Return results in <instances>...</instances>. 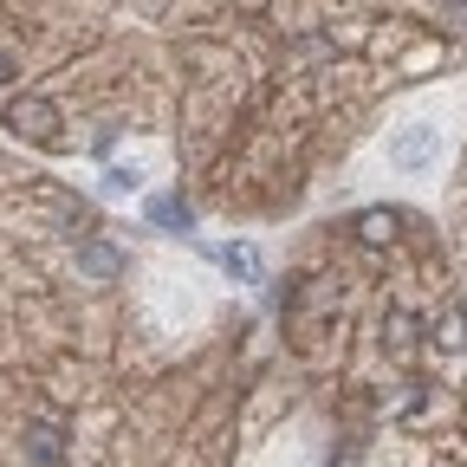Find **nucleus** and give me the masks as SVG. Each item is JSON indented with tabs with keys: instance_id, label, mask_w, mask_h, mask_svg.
<instances>
[{
	"instance_id": "f03ea898",
	"label": "nucleus",
	"mask_w": 467,
	"mask_h": 467,
	"mask_svg": "<svg viewBox=\"0 0 467 467\" xmlns=\"http://www.w3.org/2000/svg\"><path fill=\"white\" fill-rule=\"evenodd\" d=\"M227 279H241V285H260V254L254 247H202Z\"/></svg>"
},
{
	"instance_id": "39448f33",
	"label": "nucleus",
	"mask_w": 467,
	"mask_h": 467,
	"mask_svg": "<svg viewBox=\"0 0 467 467\" xmlns=\"http://www.w3.org/2000/svg\"><path fill=\"white\" fill-rule=\"evenodd\" d=\"M26 448H33V461H39V467H58V461H66V441H58V429H46V422H33V429H26Z\"/></svg>"
},
{
	"instance_id": "0eeeda50",
	"label": "nucleus",
	"mask_w": 467,
	"mask_h": 467,
	"mask_svg": "<svg viewBox=\"0 0 467 467\" xmlns=\"http://www.w3.org/2000/svg\"><path fill=\"white\" fill-rule=\"evenodd\" d=\"M14 124L33 130V137H52V104H39V98L33 104H14Z\"/></svg>"
},
{
	"instance_id": "9d476101",
	"label": "nucleus",
	"mask_w": 467,
	"mask_h": 467,
	"mask_svg": "<svg viewBox=\"0 0 467 467\" xmlns=\"http://www.w3.org/2000/svg\"><path fill=\"white\" fill-rule=\"evenodd\" d=\"M7 78H14V58H0V85H7Z\"/></svg>"
},
{
	"instance_id": "f257e3e1",
	"label": "nucleus",
	"mask_w": 467,
	"mask_h": 467,
	"mask_svg": "<svg viewBox=\"0 0 467 467\" xmlns=\"http://www.w3.org/2000/svg\"><path fill=\"white\" fill-rule=\"evenodd\" d=\"M435 150H441V130L409 124V130L389 143V162H396V169H429V162H435Z\"/></svg>"
},
{
	"instance_id": "7ed1b4c3",
	"label": "nucleus",
	"mask_w": 467,
	"mask_h": 467,
	"mask_svg": "<svg viewBox=\"0 0 467 467\" xmlns=\"http://www.w3.org/2000/svg\"><path fill=\"white\" fill-rule=\"evenodd\" d=\"M78 273H91V279H117V273H124V254L104 247V241H78Z\"/></svg>"
},
{
	"instance_id": "423d86ee",
	"label": "nucleus",
	"mask_w": 467,
	"mask_h": 467,
	"mask_svg": "<svg viewBox=\"0 0 467 467\" xmlns=\"http://www.w3.org/2000/svg\"><path fill=\"white\" fill-rule=\"evenodd\" d=\"M358 241H370V247L396 241V214H389V208H364V214H358Z\"/></svg>"
},
{
	"instance_id": "1a4fd4ad",
	"label": "nucleus",
	"mask_w": 467,
	"mask_h": 467,
	"mask_svg": "<svg viewBox=\"0 0 467 467\" xmlns=\"http://www.w3.org/2000/svg\"><path fill=\"white\" fill-rule=\"evenodd\" d=\"M435 337H441L448 350H461V344H467V318H461V312H448V318L435 325Z\"/></svg>"
},
{
	"instance_id": "6e6552de",
	"label": "nucleus",
	"mask_w": 467,
	"mask_h": 467,
	"mask_svg": "<svg viewBox=\"0 0 467 467\" xmlns=\"http://www.w3.org/2000/svg\"><path fill=\"white\" fill-rule=\"evenodd\" d=\"M137 182H143L137 169H104V195H137Z\"/></svg>"
},
{
	"instance_id": "20e7f679",
	"label": "nucleus",
	"mask_w": 467,
	"mask_h": 467,
	"mask_svg": "<svg viewBox=\"0 0 467 467\" xmlns=\"http://www.w3.org/2000/svg\"><path fill=\"white\" fill-rule=\"evenodd\" d=\"M150 221H156V227H169V234H189V227H195L189 202H175V195H156V202H150Z\"/></svg>"
}]
</instances>
